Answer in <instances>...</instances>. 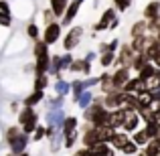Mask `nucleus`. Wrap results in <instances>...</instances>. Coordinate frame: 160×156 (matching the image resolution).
Returning <instances> with one entry per match:
<instances>
[{
	"label": "nucleus",
	"mask_w": 160,
	"mask_h": 156,
	"mask_svg": "<svg viewBox=\"0 0 160 156\" xmlns=\"http://www.w3.org/2000/svg\"><path fill=\"white\" fill-rule=\"evenodd\" d=\"M118 27H120V20L116 18V20H112V23H109V27H108V28H112V31H113V28H118Z\"/></svg>",
	"instance_id": "obj_54"
},
{
	"label": "nucleus",
	"mask_w": 160,
	"mask_h": 156,
	"mask_svg": "<svg viewBox=\"0 0 160 156\" xmlns=\"http://www.w3.org/2000/svg\"><path fill=\"white\" fill-rule=\"evenodd\" d=\"M77 126H79L77 118H73V116H65V120H63V126H61L63 136H67V134L75 132V130H77Z\"/></svg>",
	"instance_id": "obj_20"
},
{
	"label": "nucleus",
	"mask_w": 160,
	"mask_h": 156,
	"mask_svg": "<svg viewBox=\"0 0 160 156\" xmlns=\"http://www.w3.org/2000/svg\"><path fill=\"white\" fill-rule=\"evenodd\" d=\"M81 4H83V2H77V0H71V2L67 4L65 12H63V16H61V27H67V24L73 23V18L77 16V12H79V8H81Z\"/></svg>",
	"instance_id": "obj_7"
},
{
	"label": "nucleus",
	"mask_w": 160,
	"mask_h": 156,
	"mask_svg": "<svg viewBox=\"0 0 160 156\" xmlns=\"http://www.w3.org/2000/svg\"><path fill=\"white\" fill-rule=\"evenodd\" d=\"M81 142H83V146H85V148H93L95 144H102V142H99V138H98V130H95L93 126H89L87 130H83Z\"/></svg>",
	"instance_id": "obj_11"
},
{
	"label": "nucleus",
	"mask_w": 160,
	"mask_h": 156,
	"mask_svg": "<svg viewBox=\"0 0 160 156\" xmlns=\"http://www.w3.org/2000/svg\"><path fill=\"white\" fill-rule=\"evenodd\" d=\"M130 35H132V39H134V37H144L146 35V20H138V23H134Z\"/></svg>",
	"instance_id": "obj_31"
},
{
	"label": "nucleus",
	"mask_w": 160,
	"mask_h": 156,
	"mask_svg": "<svg viewBox=\"0 0 160 156\" xmlns=\"http://www.w3.org/2000/svg\"><path fill=\"white\" fill-rule=\"evenodd\" d=\"M69 71H73V73H83L87 75L91 71V63H87L85 59H73V63H71Z\"/></svg>",
	"instance_id": "obj_15"
},
{
	"label": "nucleus",
	"mask_w": 160,
	"mask_h": 156,
	"mask_svg": "<svg viewBox=\"0 0 160 156\" xmlns=\"http://www.w3.org/2000/svg\"><path fill=\"white\" fill-rule=\"evenodd\" d=\"M156 108H160V102H158V103H156Z\"/></svg>",
	"instance_id": "obj_58"
},
{
	"label": "nucleus",
	"mask_w": 160,
	"mask_h": 156,
	"mask_svg": "<svg viewBox=\"0 0 160 156\" xmlns=\"http://www.w3.org/2000/svg\"><path fill=\"white\" fill-rule=\"evenodd\" d=\"M132 134H134V136H132V142H134L136 146H146V144L150 142V138L146 136L144 130H136V132H132Z\"/></svg>",
	"instance_id": "obj_28"
},
{
	"label": "nucleus",
	"mask_w": 160,
	"mask_h": 156,
	"mask_svg": "<svg viewBox=\"0 0 160 156\" xmlns=\"http://www.w3.org/2000/svg\"><path fill=\"white\" fill-rule=\"evenodd\" d=\"M49 65H51V55L49 53L39 55V57H37V63H35V73L37 75L49 73Z\"/></svg>",
	"instance_id": "obj_14"
},
{
	"label": "nucleus",
	"mask_w": 160,
	"mask_h": 156,
	"mask_svg": "<svg viewBox=\"0 0 160 156\" xmlns=\"http://www.w3.org/2000/svg\"><path fill=\"white\" fill-rule=\"evenodd\" d=\"M55 91H57V95H63V98H65V95L71 91V83L65 81L63 77H59L57 83H55Z\"/></svg>",
	"instance_id": "obj_27"
},
{
	"label": "nucleus",
	"mask_w": 160,
	"mask_h": 156,
	"mask_svg": "<svg viewBox=\"0 0 160 156\" xmlns=\"http://www.w3.org/2000/svg\"><path fill=\"white\" fill-rule=\"evenodd\" d=\"M18 124H20V130H22L24 134H32V130L39 124V116L35 113L32 108H27V105H24L18 113Z\"/></svg>",
	"instance_id": "obj_1"
},
{
	"label": "nucleus",
	"mask_w": 160,
	"mask_h": 156,
	"mask_svg": "<svg viewBox=\"0 0 160 156\" xmlns=\"http://www.w3.org/2000/svg\"><path fill=\"white\" fill-rule=\"evenodd\" d=\"M138 95V102L140 105H152L154 99H152V93H150V89H142V91H136Z\"/></svg>",
	"instance_id": "obj_30"
},
{
	"label": "nucleus",
	"mask_w": 160,
	"mask_h": 156,
	"mask_svg": "<svg viewBox=\"0 0 160 156\" xmlns=\"http://www.w3.org/2000/svg\"><path fill=\"white\" fill-rule=\"evenodd\" d=\"M150 61H152V59H150L148 53H144V51H142V53H136V57H134V61H132V69L138 71L142 65H146V63H150Z\"/></svg>",
	"instance_id": "obj_25"
},
{
	"label": "nucleus",
	"mask_w": 160,
	"mask_h": 156,
	"mask_svg": "<svg viewBox=\"0 0 160 156\" xmlns=\"http://www.w3.org/2000/svg\"><path fill=\"white\" fill-rule=\"evenodd\" d=\"M158 14H160V2H158V0H152V2H148V6L142 10V16H144L146 20L154 18V16H158Z\"/></svg>",
	"instance_id": "obj_19"
},
{
	"label": "nucleus",
	"mask_w": 160,
	"mask_h": 156,
	"mask_svg": "<svg viewBox=\"0 0 160 156\" xmlns=\"http://www.w3.org/2000/svg\"><path fill=\"white\" fill-rule=\"evenodd\" d=\"M77 2H83V0H77Z\"/></svg>",
	"instance_id": "obj_59"
},
{
	"label": "nucleus",
	"mask_w": 160,
	"mask_h": 156,
	"mask_svg": "<svg viewBox=\"0 0 160 156\" xmlns=\"http://www.w3.org/2000/svg\"><path fill=\"white\" fill-rule=\"evenodd\" d=\"M0 12H10V4L6 0H0Z\"/></svg>",
	"instance_id": "obj_50"
},
{
	"label": "nucleus",
	"mask_w": 160,
	"mask_h": 156,
	"mask_svg": "<svg viewBox=\"0 0 160 156\" xmlns=\"http://www.w3.org/2000/svg\"><path fill=\"white\" fill-rule=\"evenodd\" d=\"M122 99H124V91L122 89H113L109 91V93H106V98H103V108L106 109H118L122 108Z\"/></svg>",
	"instance_id": "obj_5"
},
{
	"label": "nucleus",
	"mask_w": 160,
	"mask_h": 156,
	"mask_svg": "<svg viewBox=\"0 0 160 156\" xmlns=\"http://www.w3.org/2000/svg\"><path fill=\"white\" fill-rule=\"evenodd\" d=\"M128 79H130V67H120V69H116V73L112 75L113 89H122Z\"/></svg>",
	"instance_id": "obj_10"
},
{
	"label": "nucleus",
	"mask_w": 160,
	"mask_h": 156,
	"mask_svg": "<svg viewBox=\"0 0 160 156\" xmlns=\"http://www.w3.org/2000/svg\"><path fill=\"white\" fill-rule=\"evenodd\" d=\"M128 109H124V108H118V109H112L109 112V118H108V126L112 130H120L122 126H124V120H126V116H128Z\"/></svg>",
	"instance_id": "obj_4"
},
{
	"label": "nucleus",
	"mask_w": 160,
	"mask_h": 156,
	"mask_svg": "<svg viewBox=\"0 0 160 156\" xmlns=\"http://www.w3.org/2000/svg\"><path fill=\"white\" fill-rule=\"evenodd\" d=\"M91 152H93L95 156H113V150H109V146L108 144H95L93 148H91Z\"/></svg>",
	"instance_id": "obj_32"
},
{
	"label": "nucleus",
	"mask_w": 160,
	"mask_h": 156,
	"mask_svg": "<svg viewBox=\"0 0 160 156\" xmlns=\"http://www.w3.org/2000/svg\"><path fill=\"white\" fill-rule=\"evenodd\" d=\"M138 124H140V116H138L136 112H130L128 116H126V120H124V132L126 134H132V132H136L138 130Z\"/></svg>",
	"instance_id": "obj_13"
},
{
	"label": "nucleus",
	"mask_w": 160,
	"mask_h": 156,
	"mask_svg": "<svg viewBox=\"0 0 160 156\" xmlns=\"http://www.w3.org/2000/svg\"><path fill=\"white\" fill-rule=\"evenodd\" d=\"M99 63H102V67H109L112 63H116V53H113V51L102 53V59H99Z\"/></svg>",
	"instance_id": "obj_38"
},
{
	"label": "nucleus",
	"mask_w": 160,
	"mask_h": 156,
	"mask_svg": "<svg viewBox=\"0 0 160 156\" xmlns=\"http://www.w3.org/2000/svg\"><path fill=\"white\" fill-rule=\"evenodd\" d=\"M113 4H116V10L126 12L130 8V4H132V0H113Z\"/></svg>",
	"instance_id": "obj_45"
},
{
	"label": "nucleus",
	"mask_w": 160,
	"mask_h": 156,
	"mask_svg": "<svg viewBox=\"0 0 160 156\" xmlns=\"http://www.w3.org/2000/svg\"><path fill=\"white\" fill-rule=\"evenodd\" d=\"M49 87V75L47 73H43V75H37L35 77V89H39V91H45Z\"/></svg>",
	"instance_id": "obj_34"
},
{
	"label": "nucleus",
	"mask_w": 160,
	"mask_h": 156,
	"mask_svg": "<svg viewBox=\"0 0 160 156\" xmlns=\"http://www.w3.org/2000/svg\"><path fill=\"white\" fill-rule=\"evenodd\" d=\"M91 102H93V93H91L89 89H85V91H81V93L75 98V103L79 105V108H83L85 109L87 105H91Z\"/></svg>",
	"instance_id": "obj_23"
},
{
	"label": "nucleus",
	"mask_w": 160,
	"mask_h": 156,
	"mask_svg": "<svg viewBox=\"0 0 160 156\" xmlns=\"http://www.w3.org/2000/svg\"><path fill=\"white\" fill-rule=\"evenodd\" d=\"M130 47H132L136 53H142L146 49V35L144 37H134L132 43H130Z\"/></svg>",
	"instance_id": "obj_33"
},
{
	"label": "nucleus",
	"mask_w": 160,
	"mask_h": 156,
	"mask_svg": "<svg viewBox=\"0 0 160 156\" xmlns=\"http://www.w3.org/2000/svg\"><path fill=\"white\" fill-rule=\"evenodd\" d=\"M20 132H22V130H20L18 126H10V128H6V142H12Z\"/></svg>",
	"instance_id": "obj_42"
},
{
	"label": "nucleus",
	"mask_w": 160,
	"mask_h": 156,
	"mask_svg": "<svg viewBox=\"0 0 160 156\" xmlns=\"http://www.w3.org/2000/svg\"><path fill=\"white\" fill-rule=\"evenodd\" d=\"M75 156H95V154L91 152V148H83V150H77Z\"/></svg>",
	"instance_id": "obj_49"
},
{
	"label": "nucleus",
	"mask_w": 160,
	"mask_h": 156,
	"mask_svg": "<svg viewBox=\"0 0 160 156\" xmlns=\"http://www.w3.org/2000/svg\"><path fill=\"white\" fill-rule=\"evenodd\" d=\"M71 63H73V57H71V53H63V55H59V67H61V69L69 71Z\"/></svg>",
	"instance_id": "obj_36"
},
{
	"label": "nucleus",
	"mask_w": 160,
	"mask_h": 156,
	"mask_svg": "<svg viewBox=\"0 0 160 156\" xmlns=\"http://www.w3.org/2000/svg\"><path fill=\"white\" fill-rule=\"evenodd\" d=\"M146 87H148V89H152V87H160V69H156V73L146 81Z\"/></svg>",
	"instance_id": "obj_41"
},
{
	"label": "nucleus",
	"mask_w": 160,
	"mask_h": 156,
	"mask_svg": "<svg viewBox=\"0 0 160 156\" xmlns=\"http://www.w3.org/2000/svg\"><path fill=\"white\" fill-rule=\"evenodd\" d=\"M10 24H12L10 12H0V27H10Z\"/></svg>",
	"instance_id": "obj_47"
},
{
	"label": "nucleus",
	"mask_w": 160,
	"mask_h": 156,
	"mask_svg": "<svg viewBox=\"0 0 160 156\" xmlns=\"http://www.w3.org/2000/svg\"><path fill=\"white\" fill-rule=\"evenodd\" d=\"M43 138H47V128L41 126V124H37V128L32 130V140L39 142V140H43Z\"/></svg>",
	"instance_id": "obj_40"
},
{
	"label": "nucleus",
	"mask_w": 160,
	"mask_h": 156,
	"mask_svg": "<svg viewBox=\"0 0 160 156\" xmlns=\"http://www.w3.org/2000/svg\"><path fill=\"white\" fill-rule=\"evenodd\" d=\"M63 108V95H57V98L49 99V109H59Z\"/></svg>",
	"instance_id": "obj_46"
},
{
	"label": "nucleus",
	"mask_w": 160,
	"mask_h": 156,
	"mask_svg": "<svg viewBox=\"0 0 160 156\" xmlns=\"http://www.w3.org/2000/svg\"><path fill=\"white\" fill-rule=\"evenodd\" d=\"M71 91H73V95H75V98H77V95L81 93V91H85V85H83V81H81V79H75V81L71 83Z\"/></svg>",
	"instance_id": "obj_43"
},
{
	"label": "nucleus",
	"mask_w": 160,
	"mask_h": 156,
	"mask_svg": "<svg viewBox=\"0 0 160 156\" xmlns=\"http://www.w3.org/2000/svg\"><path fill=\"white\" fill-rule=\"evenodd\" d=\"M27 35H28V39H32V41H39V37H41V31H39V27H37L35 23H28V24H27Z\"/></svg>",
	"instance_id": "obj_39"
},
{
	"label": "nucleus",
	"mask_w": 160,
	"mask_h": 156,
	"mask_svg": "<svg viewBox=\"0 0 160 156\" xmlns=\"http://www.w3.org/2000/svg\"><path fill=\"white\" fill-rule=\"evenodd\" d=\"M156 69H158V67L154 65L152 61L146 63V65H142L140 69H138V79H142V81H148V79L152 77L154 73H156Z\"/></svg>",
	"instance_id": "obj_17"
},
{
	"label": "nucleus",
	"mask_w": 160,
	"mask_h": 156,
	"mask_svg": "<svg viewBox=\"0 0 160 156\" xmlns=\"http://www.w3.org/2000/svg\"><path fill=\"white\" fill-rule=\"evenodd\" d=\"M144 152L148 156H160V142L154 138V140H150L148 144L144 146Z\"/></svg>",
	"instance_id": "obj_29"
},
{
	"label": "nucleus",
	"mask_w": 160,
	"mask_h": 156,
	"mask_svg": "<svg viewBox=\"0 0 160 156\" xmlns=\"http://www.w3.org/2000/svg\"><path fill=\"white\" fill-rule=\"evenodd\" d=\"M16 156H31L28 152H20V154H16Z\"/></svg>",
	"instance_id": "obj_55"
},
{
	"label": "nucleus",
	"mask_w": 160,
	"mask_h": 156,
	"mask_svg": "<svg viewBox=\"0 0 160 156\" xmlns=\"http://www.w3.org/2000/svg\"><path fill=\"white\" fill-rule=\"evenodd\" d=\"M134 57H136V51H134L130 45H122L120 53H118V57H116V63L120 67H132Z\"/></svg>",
	"instance_id": "obj_3"
},
{
	"label": "nucleus",
	"mask_w": 160,
	"mask_h": 156,
	"mask_svg": "<svg viewBox=\"0 0 160 156\" xmlns=\"http://www.w3.org/2000/svg\"><path fill=\"white\" fill-rule=\"evenodd\" d=\"M108 47H109V51L116 53V51H118V47H120V43H118V41H112V43H108Z\"/></svg>",
	"instance_id": "obj_51"
},
{
	"label": "nucleus",
	"mask_w": 160,
	"mask_h": 156,
	"mask_svg": "<svg viewBox=\"0 0 160 156\" xmlns=\"http://www.w3.org/2000/svg\"><path fill=\"white\" fill-rule=\"evenodd\" d=\"M49 2H51L53 14L57 16V18H61L63 12H65V8H67V4H69V0H49Z\"/></svg>",
	"instance_id": "obj_24"
},
{
	"label": "nucleus",
	"mask_w": 160,
	"mask_h": 156,
	"mask_svg": "<svg viewBox=\"0 0 160 156\" xmlns=\"http://www.w3.org/2000/svg\"><path fill=\"white\" fill-rule=\"evenodd\" d=\"M45 99V91H39V89H35L32 91L31 95H27V98H24V105H27V108H35L37 103H41Z\"/></svg>",
	"instance_id": "obj_21"
},
{
	"label": "nucleus",
	"mask_w": 160,
	"mask_h": 156,
	"mask_svg": "<svg viewBox=\"0 0 160 156\" xmlns=\"http://www.w3.org/2000/svg\"><path fill=\"white\" fill-rule=\"evenodd\" d=\"M144 132H146V136H148L150 140H154V138L158 136V122H148L146 128H144Z\"/></svg>",
	"instance_id": "obj_37"
},
{
	"label": "nucleus",
	"mask_w": 160,
	"mask_h": 156,
	"mask_svg": "<svg viewBox=\"0 0 160 156\" xmlns=\"http://www.w3.org/2000/svg\"><path fill=\"white\" fill-rule=\"evenodd\" d=\"M32 53H35V57H39V55H45V53H49V45L45 43L43 39L35 41V49H32Z\"/></svg>",
	"instance_id": "obj_35"
},
{
	"label": "nucleus",
	"mask_w": 160,
	"mask_h": 156,
	"mask_svg": "<svg viewBox=\"0 0 160 156\" xmlns=\"http://www.w3.org/2000/svg\"><path fill=\"white\" fill-rule=\"evenodd\" d=\"M126 142H128V134H126V132H118V130H113L112 138H109V144H112L113 148L122 150V146H124Z\"/></svg>",
	"instance_id": "obj_18"
},
{
	"label": "nucleus",
	"mask_w": 160,
	"mask_h": 156,
	"mask_svg": "<svg viewBox=\"0 0 160 156\" xmlns=\"http://www.w3.org/2000/svg\"><path fill=\"white\" fill-rule=\"evenodd\" d=\"M138 156H148V154H146V152H144V150H142V152H140V154H138Z\"/></svg>",
	"instance_id": "obj_56"
},
{
	"label": "nucleus",
	"mask_w": 160,
	"mask_h": 156,
	"mask_svg": "<svg viewBox=\"0 0 160 156\" xmlns=\"http://www.w3.org/2000/svg\"><path fill=\"white\" fill-rule=\"evenodd\" d=\"M112 20H116V8H106V10H103V14H102V18H99V23L93 24V31H95V33L106 31Z\"/></svg>",
	"instance_id": "obj_9"
},
{
	"label": "nucleus",
	"mask_w": 160,
	"mask_h": 156,
	"mask_svg": "<svg viewBox=\"0 0 160 156\" xmlns=\"http://www.w3.org/2000/svg\"><path fill=\"white\" fill-rule=\"evenodd\" d=\"M59 37H61V24L59 23H49L47 27H45V35H43V41L51 47V45H55L59 41Z\"/></svg>",
	"instance_id": "obj_6"
},
{
	"label": "nucleus",
	"mask_w": 160,
	"mask_h": 156,
	"mask_svg": "<svg viewBox=\"0 0 160 156\" xmlns=\"http://www.w3.org/2000/svg\"><path fill=\"white\" fill-rule=\"evenodd\" d=\"M27 144H28V134L20 132L12 142H8V146H10V154H14V156H16V154L24 152V150H27Z\"/></svg>",
	"instance_id": "obj_8"
},
{
	"label": "nucleus",
	"mask_w": 160,
	"mask_h": 156,
	"mask_svg": "<svg viewBox=\"0 0 160 156\" xmlns=\"http://www.w3.org/2000/svg\"><path fill=\"white\" fill-rule=\"evenodd\" d=\"M55 18H57V16L53 14V10H51V8H47V10L43 12V20H45V23H47V24H49V23H53Z\"/></svg>",
	"instance_id": "obj_48"
},
{
	"label": "nucleus",
	"mask_w": 160,
	"mask_h": 156,
	"mask_svg": "<svg viewBox=\"0 0 160 156\" xmlns=\"http://www.w3.org/2000/svg\"><path fill=\"white\" fill-rule=\"evenodd\" d=\"M81 37H83V28L81 27H73V28H71V31L67 33V37L63 39V47H65V51H73V49L79 45Z\"/></svg>",
	"instance_id": "obj_2"
},
{
	"label": "nucleus",
	"mask_w": 160,
	"mask_h": 156,
	"mask_svg": "<svg viewBox=\"0 0 160 156\" xmlns=\"http://www.w3.org/2000/svg\"><path fill=\"white\" fill-rule=\"evenodd\" d=\"M99 87H102L103 93L113 91V83H112V75H109V73H102V75H99Z\"/></svg>",
	"instance_id": "obj_26"
},
{
	"label": "nucleus",
	"mask_w": 160,
	"mask_h": 156,
	"mask_svg": "<svg viewBox=\"0 0 160 156\" xmlns=\"http://www.w3.org/2000/svg\"><path fill=\"white\" fill-rule=\"evenodd\" d=\"M140 102H138V95L136 93H124V99H122V108L128 109V112H136Z\"/></svg>",
	"instance_id": "obj_16"
},
{
	"label": "nucleus",
	"mask_w": 160,
	"mask_h": 156,
	"mask_svg": "<svg viewBox=\"0 0 160 156\" xmlns=\"http://www.w3.org/2000/svg\"><path fill=\"white\" fill-rule=\"evenodd\" d=\"M152 63H154V65H156L158 69H160V49H158V53H156V55L152 57Z\"/></svg>",
	"instance_id": "obj_52"
},
{
	"label": "nucleus",
	"mask_w": 160,
	"mask_h": 156,
	"mask_svg": "<svg viewBox=\"0 0 160 156\" xmlns=\"http://www.w3.org/2000/svg\"><path fill=\"white\" fill-rule=\"evenodd\" d=\"M63 120H65L63 108H59V109H49V112H47V126L61 128V126H63Z\"/></svg>",
	"instance_id": "obj_12"
},
{
	"label": "nucleus",
	"mask_w": 160,
	"mask_h": 156,
	"mask_svg": "<svg viewBox=\"0 0 160 156\" xmlns=\"http://www.w3.org/2000/svg\"><path fill=\"white\" fill-rule=\"evenodd\" d=\"M136 113L146 122V124H148V122H156V120H154V108H152V105H138Z\"/></svg>",
	"instance_id": "obj_22"
},
{
	"label": "nucleus",
	"mask_w": 160,
	"mask_h": 156,
	"mask_svg": "<svg viewBox=\"0 0 160 156\" xmlns=\"http://www.w3.org/2000/svg\"><path fill=\"white\" fill-rule=\"evenodd\" d=\"M122 152H124V154H128V156H130V154H136V152H138V146L134 144L132 140H128L124 146H122Z\"/></svg>",
	"instance_id": "obj_44"
},
{
	"label": "nucleus",
	"mask_w": 160,
	"mask_h": 156,
	"mask_svg": "<svg viewBox=\"0 0 160 156\" xmlns=\"http://www.w3.org/2000/svg\"><path fill=\"white\" fill-rule=\"evenodd\" d=\"M93 59H95V53H93V51H89V53L85 55V61H87V63H91Z\"/></svg>",
	"instance_id": "obj_53"
},
{
	"label": "nucleus",
	"mask_w": 160,
	"mask_h": 156,
	"mask_svg": "<svg viewBox=\"0 0 160 156\" xmlns=\"http://www.w3.org/2000/svg\"><path fill=\"white\" fill-rule=\"evenodd\" d=\"M158 33H160V24H158ZM158 33H156V35H158Z\"/></svg>",
	"instance_id": "obj_57"
}]
</instances>
